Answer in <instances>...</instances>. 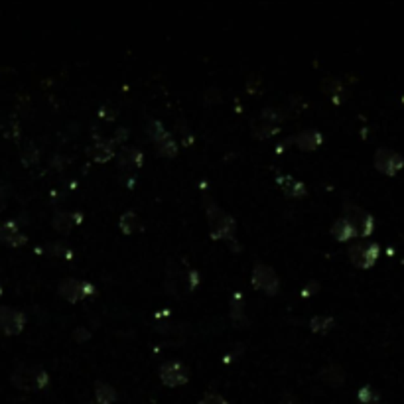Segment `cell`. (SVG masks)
<instances>
[{
	"label": "cell",
	"mask_w": 404,
	"mask_h": 404,
	"mask_svg": "<svg viewBox=\"0 0 404 404\" xmlns=\"http://www.w3.org/2000/svg\"><path fill=\"white\" fill-rule=\"evenodd\" d=\"M197 404H229L221 394H215V392H208L201 401Z\"/></svg>",
	"instance_id": "cell-27"
},
{
	"label": "cell",
	"mask_w": 404,
	"mask_h": 404,
	"mask_svg": "<svg viewBox=\"0 0 404 404\" xmlns=\"http://www.w3.org/2000/svg\"><path fill=\"white\" fill-rule=\"evenodd\" d=\"M119 166L124 170H136L142 166V152L135 146H124L119 154Z\"/></svg>",
	"instance_id": "cell-13"
},
{
	"label": "cell",
	"mask_w": 404,
	"mask_h": 404,
	"mask_svg": "<svg viewBox=\"0 0 404 404\" xmlns=\"http://www.w3.org/2000/svg\"><path fill=\"white\" fill-rule=\"evenodd\" d=\"M0 294H2V288H0Z\"/></svg>",
	"instance_id": "cell-28"
},
{
	"label": "cell",
	"mask_w": 404,
	"mask_h": 404,
	"mask_svg": "<svg viewBox=\"0 0 404 404\" xmlns=\"http://www.w3.org/2000/svg\"><path fill=\"white\" fill-rule=\"evenodd\" d=\"M294 140L298 148H302V150H314V148H318L321 144L323 136L319 135V131H316V128H306V131L298 133Z\"/></svg>",
	"instance_id": "cell-14"
},
{
	"label": "cell",
	"mask_w": 404,
	"mask_h": 404,
	"mask_svg": "<svg viewBox=\"0 0 404 404\" xmlns=\"http://www.w3.org/2000/svg\"><path fill=\"white\" fill-rule=\"evenodd\" d=\"M253 286L257 290H260V292H264V294L274 296L278 292V288H280V280H278L274 269H270L269 264H260L258 262L255 270H253Z\"/></svg>",
	"instance_id": "cell-4"
},
{
	"label": "cell",
	"mask_w": 404,
	"mask_h": 404,
	"mask_svg": "<svg viewBox=\"0 0 404 404\" xmlns=\"http://www.w3.org/2000/svg\"><path fill=\"white\" fill-rule=\"evenodd\" d=\"M0 241L10 246H20L26 243V237L18 231L14 221H4L0 223Z\"/></svg>",
	"instance_id": "cell-11"
},
{
	"label": "cell",
	"mask_w": 404,
	"mask_h": 404,
	"mask_svg": "<svg viewBox=\"0 0 404 404\" xmlns=\"http://www.w3.org/2000/svg\"><path fill=\"white\" fill-rule=\"evenodd\" d=\"M26 316L20 310L10 306H0V331L4 335H18L24 330Z\"/></svg>",
	"instance_id": "cell-7"
},
{
	"label": "cell",
	"mask_w": 404,
	"mask_h": 404,
	"mask_svg": "<svg viewBox=\"0 0 404 404\" xmlns=\"http://www.w3.org/2000/svg\"><path fill=\"white\" fill-rule=\"evenodd\" d=\"M404 158L394 152V150H389V148H379L375 152V168L387 176H394L398 170H403Z\"/></svg>",
	"instance_id": "cell-9"
},
{
	"label": "cell",
	"mask_w": 404,
	"mask_h": 404,
	"mask_svg": "<svg viewBox=\"0 0 404 404\" xmlns=\"http://www.w3.org/2000/svg\"><path fill=\"white\" fill-rule=\"evenodd\" d=\"M276 184L280 185V190L290 197H302L306 196V185L302 184L300 180H296L292 176L284 174V176H278L276 178Z\"/></svg>",
	"instance_id": "cell-12"
},
{
	"label": "cell",
	"mask_w": 404,
	"mask_h": 404,
	"mask_svg": "<svg viewBox=\"0 0 404 404\" xmlns=\"http://www.w3.org/2000/svg\"><path fill=\"white\" fill-rule=\"evenodd\" d=\"M208 221H209V229H211V235L213 239H225L229 243L235 241V219L225 213L219 205H215L213 201H208Z\"/></svg>",
	"instance_id": "cell-2"
},
{
	"label": "cell",
	"mask_w": 404,
	"mask_h": 404,
	"mask_svg": "<svg viewBox=\"0 0 404 404\" xmlns=\"http://www.w3.org/2000/svg\"><path fill=\"white\" fill-rule=\"evenodd\" d=\"M343 219L355 229L357 237H369V235L373 233L375 221H373V217L369 215L365 209H361L359 205L345 203L343 205Z\"/></svg>",
	"instance_id": "cell-3"
},
{
	"label": "cell",
	"mask_w": 404,
	"mask_h": 404,
	"mask_svg": "<svg viewBox=\"0 0 404 404\" xmlns=\"http://www.w3.org/2000/svg\"><path fill=\"white\" fill-rule=\"evenodd\" d=\"M187 379H190L187 369L180 361H170V363H164L160 367V380L166 387H182L187 382Z\"/></svg>",
	"instance_id": "cell-10"
},
{
	"label": "cell",
	"mask_w": 404,
	"mask_h": 404,
	"mask_svg": "<svg viewBox=\"0 0 404 404\" xmlns=\"http://www.w3.org/2000/svg\"><path fill=\"white\" fill-rule=\"evenodd\" d=\"M319 377L323 379V382H328L331 387H339L345 382V373L339 365H328V367L321 369Z\"/></svg>",
	"instance_id": "cell-17"
},
{
	"label": "cell",
	"mask_w": 404,
	"mask_h": 404,
	"mask_svg": "<svg viewBox=\"0 0 404 404\" xmlns=\"http://www.w3.org/2000/svg\"><path fill=\"white\" fill-rule=\"evenodd\" d=\"M95 404H101V403H95Z\"/></svg>",
	"instance_id": "cell-29"
},
{
	"label": "cell",
	"mask_w": 404,
	"mask_h": 404,
	"mask_svg": "<svg viewBox=\"0 0 404 404\" xmlns=\"http://www.w3.org/2000/svg\"><path fill=\"white\" fill-rule=\"evenodd\" d=\"M89 156L95 162H107L115 156V140H99L89 148Z\"/></svg>",
	"instance_id": "cell-15"
},
{
	"label": "cell",
	"mask_w": 404,
	"mask_h": 404,
	"mask_svg": "<svg viewBox=\"0 0 404 404\" xmlns=\"http://www.w3.org/2000/svg\"><path fill=\"white\" fill-rule=\"evenodd\" d=\"M357 398L361 404H377L379 403V394L373 391L371 387H363L357 392Z\"/></svg>",
	"instance_id": "cell-26"
},
{
	"label": "cell",
	"mask_w": 404,
	"mask_h": 404,
	"mask_svg": "<svg viewBox=\"0 0 404 404\" xmlns=\"http://www.w3.org/2000/svg\"><path fill=\"white\" fill-rule=\"evenodd\" d=\"M379 251L375 243H357L349 249V258L357 269H371L379 258Z\"/></svg>",
	"instance_id": "cell-5"
},
{
	"label": "cell",
	"mask_w": 404,
	"mask_h": 404,
	"mask_svg": "<svg viewBox=\"0 0 404 404\" xmlns=\"http://www.w3.org/2000/svg\"><path fill=\"white\" fill-rule=\"evenodd\" d=\"M46 251H48V255H51V257H62V258L74 257V255H71V249H69V246H65L63 243H49V245L46 246Z\"/></svg>",
	"instance_id": "cell-25"
},
{
	"label": "cell",
	"mask_w": 404,
	"mask_h": 404,
	"mask_svg": "<svg viewBox=\"0 0 404 404\" xmlns=\"http://www.w3.org/2000/svg\"><path fill=\"white\" fill-rule=\"evenodd\" d=\"M75 219H77V217H75V213H65V211H60V213H56V215H53V227H56V231H60V233H69V231H71V227L77 223Z\"/></svg>",
	"instance_id": "cell-19"
},
{
	"label": "cell",
	"mask_w": 404,
	"mask_h": 404,
	"mask_svg": "<svg viewBox=\"0 0 404 404\" xmlns=\"http://www.w3.org/2000/svg\"><path fill=\"white\" fill-rule=\"evenodd\" d=\"M115 401H117V391L110 385H107V382L99 380L97 385H95V403L112 404Z\"/></svg>",
	"instance_id": "cell-18"
},
{
	"label": "cell",
	"mask_w": 404,
	"mask_h": 404,
	"mask_svg": "<svg viewBox=\"0 0 404 404\" xmlns=\"http://www.w3.org/2000/svg\"><path fill=\"white\" fill-rule=\"evenodd\" d=\"M331 235H333L337 241H342V243H345V241H351V239H355L357 237L355 229H353L347 221L343 219V217L331 225Z\"/></svg>",
	"instance_id": "cell-16"
},
{
	"label": "cell",
	"mask_w": 404,
	"mask_h": 404,
	"mask_svg": "<svg viewBox=\"0 0 404 404\" xmlns=\"http://www.w3.org/2000/svg\"><path fill=\"white\" fill-rule=\"evenodd\" d=\"M170 135L164 126H162V123L160 121H150L148 123V136L154 140V142H160V140H164L166 136Z\"/></svg>",
	"instance_id": "cell-24"
},
{
	"label": "cell",
	"mask_w": 404,
	"mask_h": 404,
	"mask_svg": "<svg viewBox=\"0 0 404 404\" xmlns=\"http://www.w3.org/2000/svg\"><path fill=\"white\" fill-rule=\"evenodd\" d=\"M58 292L67 300V302H79L87 296H91L95 292V288L85 280H75V278H65L60 282Z\"/></svg>",
	"instance_id": "cell-8"
},
{
	"label": "cell",
	"mask_w": 404,
	"mask_h": 404,
	"mask_svg": "<svg viewBox=\"0 0 404 404\" xmlns=\"http://www.w3.org/2000/svg\"><path fill=\"white\" fill-rule=\"evenodd\" d=\"M121 229L126 235H133L140 229V219H138V215H136L135 211L123 213V217H121Z\"/></svg>",
	"instance_id": "cell-20"
},
{
	"label": "cell",
	"mask_w": 404,
	"mask_h": 404,
	"mask_svg": "<svg viewBox=\"0 0 404 404\" xmlns=\"http://www.w3.org/2000/svg\"><path fill=\"white\" fill-rule=\"evenodd\" d=\"M10 380L20 391H42L49 382L48 373L37 365H16Z\"/></svg>",
	"instance_id": "cell-1"
},
{
	"label": "cell",
	"mask_w": 404,
	"mask_h": 404,
	"mask_svg": "<svg viewBox=\"0 0 404 404\" xmlns=\"http://www.w3.org/2000/svg\"><path fill=\"white\" fill-rule=\"evenodd\" d=\"M333 326V318L330 316H316L310 319V328L314 333H328Z\"/></svg>",
	"instance_id": "cell-21"
},
{
	"label": "cell",
	"mask_w": 404,
	"mask_h": 404,
	"mask_svg": "<svg viewBox=\"0 0 404 404\" xmlns=\"http://www.w3.org/2000/svg\"><path fill=\"white\" fill-rule=\"evenodd\" d=\"M231 318L235 321H245V302L239 292L231 298Z\"/></svg>",
	"instance_id": "cell-22"
},
{
	"label": "cell",
	"mask_w": 404,
	"mask_h": 404,
	"mask_svg": "<svg viewBox=\"0 0 404 404\" xmlns=\"http://www.w3.org/2000/svg\"><path fill=\"white\" fill-rule=\"evenodd\" d=\"M156 148H158L160 154H164V156H176L178 154V144H176V140L170 135L166 136L164 140L156 142Z\"/></svg>",
	"instance_id": "cell-23"
},
{
	"label": "cell",
	"mask_w": 404,
	"mask_h": 404,
	"mask_svg": "<svg viewBox=\"0 0 404 404\" xmlns=\"http://www.w3.org/2000/svg\"><path fill=\"white\" fill-rule=\"evenodd\" d=\"M282 117L276 112V109H264L260 112L258 121L253 124V135L257 138H269L280 131Z\"/></svg>",
	"instance_id": "cell-6"
}]
</instances>
